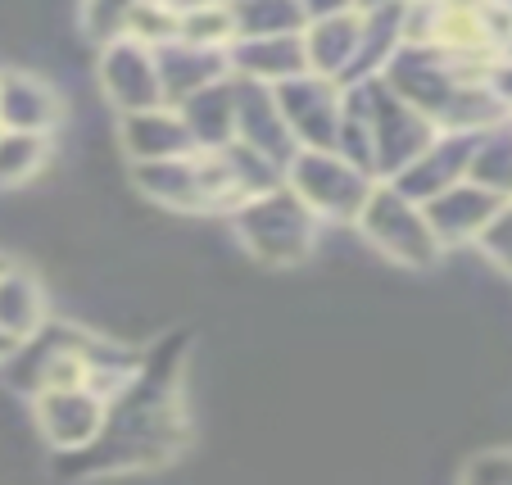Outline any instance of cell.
Returning <instances> with one entry per match:
<instances>
[{"mask_svg":"<svg viewBox=\"0 0 512 485\" xmlns=\"http://www.w3.org/2000/svg\"><path fill=\"white\" fill-rule=\"evenodd\" d=\"M177 109H182V118L191 123L195 146L200 150H223L236 141V82H232V73H227L223 82H213V87L186 96Z\"/></svg>","mask_w":512,"mask_h":485,"instance_id":"obj_16","label":"cell"},{"mask_svg":"<svg viewBox=\"0 0 512 485\" xmlns=\"http://www.w3.org/2000/svg\"><path fill=\"white\" fill-rule=\"evenodd\" d=\"M463 481H485V485H512V449H485L481 458L463 467Z\"/></svg>","mask_w":512,"mask_h":485,"instance_id":"obj_24","label":"cell"},{"mask_svg":"<svg viewBox=\"0 0 512 485\" xmlns=\"http://www.w3.org/2000/svg\"><path fill=\"white\" fill-rule=\"evenodd\" d=\"M499 55H508V59H512V37H508V41H503V50H499Z\"/></svg>","mask_w":512,"mask_h":485,"instance_id":"obj_28","label":"cell"},{"mask_svg":"<svg viewBox=\"0 0 512 485\" xmlns=\"http://www.w3.org/2000/svg\"><path fill=\"white\" fill-rule=\"evenodd\" d=\"M41 313V286L23 272H0V336L23 345L41 327Z\"/></svg>","mask_w":512,"mask_h":485,"instance_id":"obj_19","label":"cell"},{"mask_svg":"<svg viewBox=\"0 0 512 485\" xmlns=\"http://www.w3.org/2000/svg\"><path fill=\"white\" fill-rule=\"evenodd\" d=\"M372 5H399V0H358V10H372Z\"/></svg>","mask_w":512,"mask_h":485,"instance_id":"obj_27","label":"cell"},{"mask_svg":"<svg viewBox=\"0 0 512 485\" xmlns=\"http://www.w3.org/2000/svg\"><path fill=\"white\" fill-rule=\"evenodd\" d=\"M168 5H177V10H182V5H195V0H168Z\"/></svg>","mask_w":512,"mask_h":485,"instance_id":"obj_29","label":"cell"},{"mask_svg":"<svg viewBox=\"0 0 512 485\" xmlns=\"http://www.w3.org/2000/svg\"><path fill=\"white\" fill-rule=\"evenodd\" d=\"M476 250H481L499 272H508L512 277V200L503 204L499 214L490 218V227L476 236Z\"/></svg>","mask_w":512,"mask_h":485,"instance_id":"obj_23","label":"cell"},{"mask_svg":"<svg viewBox=\"0 0 512 485\" xmlns=\"http://www.w3.org/2000/svg\"><path fill=\"white\" fill-rule=\"evenodd\" d=\"M467 177L481 186H490L494 195L512 200V114L503 123L485 127L476 132V146H472V168Z\"/></svg>","mask_w":512,"mask_h":485,"instance_id":"obj_17","label":"cell"},{"mask_svg":"<svg viewBox=\"0 0 512 485\" xmlns=\"http://www.w3.org/2000/svg\"><path fill=\"white\" fill-rule=\"evenodd\" d=\"M64 118V100L50 82L32 73H0V127H19V132H55Z\"/></svg>","mask_w":512,"mask_h":485,"instance_id":"obj_15","label":"cell"},{"mask_svg":"<svg viewBox=\"0 0 512 485\" xmlns=\"http://www.w3.org/2000/svg\"><path fill=\"white\" fill-rule=\"evenodd\" d=\"M132 186L145 191V200L177 209V214H213L209 177H204V150H191V155H177V159L132 164Z\"/></svg>","mask_w":512,"mask_h":485,"instance_id":"obj_8","label":"cell"},{"mask_svg":"<svg viewBox=\"0 0 512 485\" xmlns=\"http://www.w3.org/2000/svg\"><path fill=\"white\" fill-rule=\"evenodd\" d=\"M304 10H309V19H318V14H340V10H358V0H304Z\"/></svg>","mask_w":512,"mask_h":485,"instance_id":"obj_26","label":"cell"},{"mask_svg":"<svg viewBox=\"0 0 512 485\" xmlns=\"http://www.w3.org/2000/svg\"><path fill=\"white\" fill-rule=\"evenodd\" d=\"M159 55V78H164V100L168 105H182L186 96L213 87L232 73V59L223 46H200V41L173 37L164 46H155Z\"/></svg>","mask_w":512,"mask_h":485,"instance_id":"obj_12","label":"cell"},{"mask_svg":"<svg viewBox=\"0 0 512 485\" xmlns=\"http://www.w3.org/2000/svg\"><path fill=\"white\" fill-rule=\"evenodd\" d=\"M358 41H363V10H340V14H318L304 28V55L309 68L322 78L349 82L358 59Z\"/></svg>","mask_w":512,"mask_h":485,"instance_id":"obj_13","label":"cell"},{"mask_svg":"<svg viewBox=\"0 0 512 485\" xmlns=\"http://www.w3.org/2000/svg\"><path fill=\"white\" fill-rule=\"evenodd\" d=\"M232 82H236V141H245L250 150H259V155L277 159L286 168L295 159V150H300V141H295L286 114H281L277 91L268 82L241 78V73H232Z\"/></svg>","mask_w":512,"mask_h":485,"instance_id":"obj_7","label":"cell"},{"mask_svg":"<svg viewBox=\"0 0 512 485\" xmlns=\"http://www.w3.org/2000/svg\"><path fill=\"white\" fill-rule=\"evenodd\" d=\"M182 37L200 41V46H232L236 41V14L232 0H195L182 5Z\"/></svg>","mask_w":512,"mask_h":485,"instance_id":"obj_21","label":"cell"},{"mask_svg":"<svg viewBox=\"0 0 512 485\" xmlns=\"http://www.w3.org/2000/svg\"><path fill=\"white\" fill-rule=\"evenodd\" d=\"M127 37L145 41V46H164V41L182 37V10L168 5V0H132Z\"/></svg>","mask_w":512,"mask_h":485,"instance_id":"obj_22","label":"cell"},{"mask_svg":"<svg viewBox=\"0 0 512 485\" xmlns=\"http://www.w3.org/2000/svg\"><path fill=\"white\" fill-rule=\"evenodd\" d=\"M227 59H232V73L254 82H277L295 78L309 68V55H304V32H286V37H236L227 46Z\"/></svg>","mask_w":512,"mask_h":485,"instance_id":"obj_14","label":"cell"},{"mask_svg":"<svg viewBox=\"0 0 512 485\" xmlns=\"http://www.w3.org/2000/svg\"><path fill=\"white\" fill-rule=\"evenodd\" d=\"M118 150H123L132 164H150V159H177L191 155L195 132L182 118L177 105H150V109H132V114H118Z\"/></svg>","mask_w":512,"mask_h":485,"instance_id":"obj_9","label":"cell"},{"mask_svg":"<svg viewBox=\"0 0 512 485\" xmlns=\"http://www.w3.org/2000/svg\"><path fill=\"white\" fill-rule=\"evenodd\" d=\"M236 241L245 245L254 263L263 268H300L318 254V227L322 218L290 182H277L268 191L250 195L232 209Z\"/></svg>","mask_w":512,"mask_h":485,"instance_id":"obj_1","label":"cell"},{"mask_svg":"<svg viewBox=\"0 0 512 485\" xmlns=\"http://www.w3.org/2000/svg\"><path fill=\"white\" fill-rule=\"evenodd\" d=\"M503 204H508L503 195H494L490 186L467 177V182L440 191L435 200H426V214H431L435 236H440L449 250V245H476V236L490 227V218L499 214Z\"/></svg>","mask_w":512,"mask_h":485,"instance_id":"obj_11","label":"cell"},{"mask_svg":"<svg viewBox=\"0 0 512 485\" xmlns=\"http://www.w3.org/2000/svg\"><path fill=\"white\" fill-rule=\"evenodd\" d=\"M472 146H476V132H449V127H440V136H435L431 146H426L413 164L399 168L390 182H395L404 195H413V200L426 204V200H435L440 191H449V186L467 182Z\"/></svg>","mask_w":512,"mask_h":485,"instance_id":"obj_10","label":"cell"},{"mask_svg":"<svg viewBox=\"0 0 512 485\" xmlns=\"http://www.w3.org/2000/svg\"><path fill=\"white\" fill-rule=\"evenodd\" d=\"M236 37H286L309 28L304 0H232Z\"/></svg>","mask_w":512,"mask_h":485,"instance_id":"obj_18","label":"cell"},{"mask_svg":"<svg viewBox=\"0 0 512 485\" xmlns=\"http://www.w3.org/2000/svg\"><path fill=\"white\" fill-rule=\"evenodd\" d=\"M277 105L286 114L295 141L309 150H336L340 146V118H345V82L322 78L313 68L295 78L277 82Z\"/></svg>","mask_w":512,"mask_h":485,"instance_id":"obj_4","label":"cell"},{"mask_svg":"<svg viewBox=\"0 0 512 485\" xmlns=\"http://www.w3.org/2000/svg\"><path fill=\"white\" fill-rule=\"evenodd\" d=\"M485 78H490V87L499 91V100H503V105L512 109V59H508V55H499L490 68H485Z\"/></svg>","mask_w":512,"mask_h":485,"instance_id":"obj_25","label":"cell"},{"mask_svg":"<svg viewBox=\"0 0 512 485\" xmlns=\"http://www.w3.org/2000/svg\"><path fill=\"white\" fill-rule=\"evenodd\" d=\"M358 236L390 259L395 268H435L440 254H445V241L435 236L431 227V214H426V204L404 195L395 182H377V191L368 195L363 204V214H358Z\"/></svg>","mask_w":512,"mask_h":485,"instance_id":"obj_2","label":"cell"},{"mask_svg":"<svg viewBox=\"0 0 512 485\" xmlns=\"http://www.w3.org/2000/svg\"><path fill=\"white\" fill-rule=\"evenodd\" d=\"M96 78H100L105 100L118 109V114L164 105L159 55H155V46H145V41H136V37H114V41H105V46H100Z\"/></svg>","mask_w":512,"mask_h":485,"instance_id":"obj_6","label":"cell"},{"mask_svg":"<svg viewBox=\"0 0 512 485\" xmlns=\"http://www.w3.org/2000/svg\"><path fill=\"white\" fill-rule=\"evenodd\" d=\"M109 404L114 399L100 395L91 381L46 386V390H37V427L50 440V449L78 454V449H91L100 440V431L109 422Z\"/></svg>","mask_w":512,"mask_h":485,"instance_id":"obj_5","label":"cell"},{"mask_svg":"<svg viewBox=\"0 0 512 485\" xmlns=\"http://www.w3.org/2000/svg\"><path fill=\"white\" fill-rule=\"evenodd\" d=\"M50 155L46 132H19V127H0V182L19 186L41 173Z\"/></svg>","mask_w":512,"mask_h":485,"instance_id":"obj_20","label":"cell"},{"mask_svg":"<svg viewBox=\"0 0 512 485\" xmlns=\"http://www.w3.org/2000/svg\"><path fill=\"white\" fill-rule=\"evenodd\" d=\"M286 182L313 204V214L322 223H358V214H363V204L377 191L381 177H372L368 168H358L340 150L300 146L295 159L286 164Z\"/></svg>","mask_w":512,"mask_h":485,"instance_id":"obj_3","label":"cell"}]
</instances>
